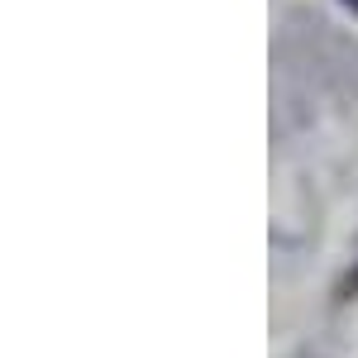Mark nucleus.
I'll list each match as a JSON object with an SVG mask.
<instances>
[{
    "label": "nucleus",
    "mask_w": 358,
    "mask_h": 358,
    "mask_svg": "<svg viewBox=\"0 0 358 358\" xmlns=\"http://www.w3.org/2000/svg\"><path fill=\"white\" fill-rule=\"evenodd\" d=\"M349 292H358V268H354V273H349Z\"/></svg>",
    "instance_id": "f257e3e1"
},
{
    "label": "nucleus",
    "mask_w": 358,
    "mask_h": 358,
    "mask_svg": "<svg viewBox=\"0 0 358 358\" xmlns=\"http://www.w3.org/2000/svg\"><path fill=\"white\" fill-rule=\"evenodd\" d=\"M344 5H354V10H358V0H344Z\"/></svg>",
    "instance_id": "f03ea898"
}]
</instances>
